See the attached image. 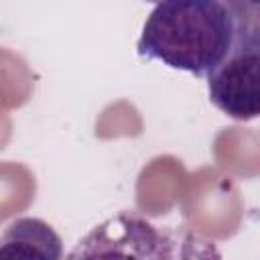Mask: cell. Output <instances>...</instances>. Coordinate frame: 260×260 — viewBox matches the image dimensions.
I'll return each instance as SVG.
<instances>
[{
	"instance_id": "cell-3",
	"label": "cell",
	"mask_w": 260,
	"mask_h": 260,
	"mask_svg": "<svg viewBox=\"0 0 260 260\" xmlns=\"http://www.w3.org/2000/svg\"><path fill=\"white\" fill-rule=\"evenodd\" d=\"M173 244L146 219L120 213L89 232L69 256H173Z\"/></svg>"
},
{
	"instance_id": "cell-2",
	"label": "cell",
	"mask_w": 260,
	"mask_h": 260,
	"mask_svg": "<svg viewBox=\"0 0 260 260\" xmlns=\"http://www.w3.org/2000/svg\"><path fill=\"white\" fill-rule=\"evenodd\" d=\"M207 93L232 120L260 118V26L236 24L228 55L207 75Z\"/></svg>"
},
{
	"instance_id": "cell-4",
	"label": "cell",
	"mask_w": 260,
	"mask_h": 260,
	"mask_svg": "<svg viewBox=\"0 0 260 260\" xmlns=\"http://www.w3.org/2000/svg\"><path fill=\"white\" fill-rule=\"evenodd\" d=\"M63 254L57 232L39 217H18L2 234L0 256H26L57 260Z\"/></svg>"
},
{
	"instance_id": "cell-1",
	"label": "cell",
	"mask_w": 260,
	"mask_h": 260,
	"mask_svg": "<svg viewBox=\"0 0 260 260\" xmlns=\"http://www.w3.org/2000/svg\"><path fill=\"white\" fill-rule=\"evenodd\" d=\"M236 20L221 0H156L136 53L171 69L207 77L228 55Z\"/></svg>"
},
{
	"instance_id": "cell-5",
	"label": "cell",
	"mask_w": 260,
	"mask_h": 260,
	"mask_svg": "<svg viewBox=\"0 0 260 260\" xmlns=\"http://www.w3.org/2000/svg\"><path fill=\"white\" fill-rule=\"evenodd\" d=\"M232 12L236 24L260 26V0H221Z\"/></svg>"
}]
</instances>
